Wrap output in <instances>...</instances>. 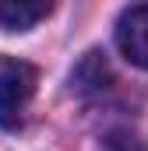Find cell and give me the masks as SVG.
Returning <instances> with one entry per match:
<instances>
[{
	"instance_id": "1",
	"label": "cell",
	"mask_w": 148,
	"mask_h": 151,
	"mask_svg": "<svg viewBox=\"0 0 148 151\" xmlns=\"http://www.w3.org/2000/svg\"><path fill=\"white\" fill-rule=\"evenodd\" d=\"M39 84V70L18 56H0V127L14 130Z\"/></svg>"
},
{
	"instance_id": "2",
	"label": "cell",
	"mask_w": 148,
	"mask_h": 151,
	"mask_svg": "<svg viewBox=\"0 0 148 151\" xmlns=\"http://www.w3.org/2000/svg\"><path fill=\"white\" fill-rule=\"evenodd\" d=\"M116 46L131 67L148 70V7H127L116 21Z\"/></svg>"
},
{
	"instance_id": "3",
	"label": "cell",
	"mask_w": 148,
	"mask_h": 151,
	"mask_svg": "<svg viewBox=\"0 0 148 151\" xmlns=\"http://www.w3.org/2000/svg\"><path fill=\"white\" fill-rule=\"evenodd\" d=\"M53 0H0V32H28L49 14Z\"/></svg>"
},
{
	"instance_id": "4",
	"label": "cell",
	"mask_w": 148,
	"mask_h": 151,
	"mask_svg": "<svg viewBox=\"0 0 148 151\" xmlns=\"http://www.w3.org/2000/svg\"><path fill=\"white\" fill-rule=\"evenodd\" d=\"M71 81L81 88V91H99V88H106V81H110V67H106L102 56L95 60V53H88V56L81 60V67L74 70Z\"/></svg>"
},
{
	"instance_id": "5",
	"label": "cell",
	"mask_w": 148,
	"mask_h": 151,
	"mask_svg": "<svg viewBox=\"0 0 148 151\" xmlns=\"http://www.w3.org/2000/svg\"><path fill=\"white\" fill-rule=\"evenodd\" d=\"M102 151H145V144H141L134 134L116 130V134H110V137L102 141Z\"/></svg>"
}]
</instances>
